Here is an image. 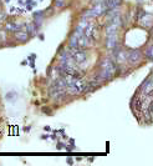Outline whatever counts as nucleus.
<instances>
[{"label":"nucleus","mask_w":153,"mask_h":166,"mask_svg":"<svg viewBox=\"0 0 153 166\" xmlns=\"http://www.w3.org/2000/svg\"><path fill=\"white\" fill-rule=\"evenodd\" d=\"M115 71V65L111 63L110 59H106L102 64V71L100 74L101 80H106V79H110L112 76V74Z\"/></svg>","instance_id":"obj_1"},{"label":"nucleus","mask_w":153,"mask_h":166,"mask_svg":"<svg viewBox=\"0 0 153 166\" xmlns=\"http://www.w3.org/2000/svg\"><path fill=\"white\" fill-rule=\"evenodd\" d=\"M142 59V53L138 51V50H133L130 53V55H128V60L131 61L132 64H136L138 63V61Z\"/></svg>","instance_id":"obj_2"},{"label":"nucleus","mask_w":153,"mask_h":166,"mask_svg":"<svg viewBox=\"0 0 153 166\" xmlns=\"http://www.w3.org/2000/svg\"><path fill=\"white\" fill-rule=\"evenodd\" d=\"M119 3H121V0H106L105 5L108 9H115V8H117L119 5Z\"/></svg>","instance_id":"obj_3"},{"label":"nucleus","mask_w":153,"mask_h":166,"mask_svg":"<svg viewBox=\"0 0 153 166\" xmlns=\"http://www.w3.org/2000/svg\"><path fill=\"white\" fill-rule=\"evenodd\" d=\"M16 38H18L19 40H26L27 39V34H26V33H18V34H16Z\"/></svg>","instance_id":"obj_4"}]
</instances>
